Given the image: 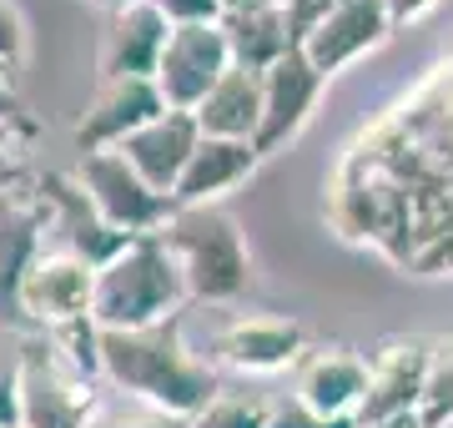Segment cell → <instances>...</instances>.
<instances>
[{
    "mask_svg": "<svg viewBox=\"0 0 453 428\" xmlns=\"http://www.w3.org/2000/svg\"><path fill=\"white\" fill-rule=\"evenodd\" d=\"M101 378L111 383L121 398H136V403H151V409H162V413H177L187 424L222 394L217 368L202 363L187 348L181 317L157 323V328H136V332L101 328Z\"/></svg>",
    "mask_w": 453,
    "mask_h": 428,
    "instance_id": "6da1fadb",
    "label": "cell"
},
{
    "mask_svg": "<svg viewBox=\"0 0 453 428\" xmlns=\"http://www.w3.org/2000/svg\"><path fill=\"white\" fill-rule=\"evenodd\" d=\"M187 302H192L187 278H181L177 257H172V248L157 232V237H136L121 257H111L96 272L91 317L106 332H136V328H157V323L181 317Z\"/></svg>",
    "mask_w": 453,
    "mask_h": 428,
    "instance_id": "7a4b0ae2",
    "label": "cell"
},
{
    "mask_svg": "<svg viewBox=\"0 0 453 428\" xmlns=\"http://www.w3.org/2000/svg\"><path fill=\"white\" fill-rule=\"evenodd\" d=\"M192 302H237L252 287V252L222 207H177L162 227Z\"/></svg>",
    "mask_w": 453,
    "mask_h": 428,
    "instance_id": "3957f363",
    "label": "cell"
},
{
    "mask_svg": "<svg viewBox=\"0 0 453 428\" xmlns=\"http://www.w3.org/2000/svg\"><path fill=\"white\" fill-rule=\"evenodd\" d=\"M20 428H86L96 418L101 398L96 378H81L61 353L35 332L20 353Z\"/></svg>",
    "mask_w": 453,
    "mask_h": 428,
    "instance_id": "277c9868",
    "label": "cell"
},
{
    "mask_svg": "<svg viewBox=\"0 0 453 428\" xmlns=\"http://www.w3.org/2000/svg\"><path fill=\"white\" fill-rule=\"evenodd\" d=\"M76 181L91 197V207L116 232H127V237H157L177 217V202L166 197V192H157L121 151H91V157H81Z\"/></svg>",
    "mask_w": 453,
    "mask_h": 428,
    "instance_id": "5b68a950",
    "label": "cell"
},
{
    "mask_svg": "<svg viewBox=\"0 0 453 428\" xmlns=\"http://www.w3.org/2000/svg\"><path fill=\"white\" fill-rule=\"evenodd\" d=\"M35 197H41V207H46V248L71 252V257L91 263L96 272L136 242V237H127V232H116L111 222L91 207V197H86L81 181H76V172H71V177L46 172V177L35 181Z\"/></svg>",
    "mask_w": 453,
    "mask_h": 428,
    "instance_id": "8992f818",
    "label": "cell"
},
{
    "mask_svg": "<svg viewBox=\"0 0 453 428\" xmlns=\"http://www.w3.org/2000/svg\"><path fill=\"white\" fill-rule=\"evenodd\" d=\"M232 61V41H226L222 20H202V26H172L157 66V91L172 111H196L207 91L222 81Z\"/></svg>",
    "mask_w": 453,
    "mask_h": 428,
    "instance_id": "52a82bcc",
    "label": "cell"
},
{
    "mask_svg": "<svg viewBox=\"0 0 453 428\" xmlns=\"http://www.w3.org/2000/svg\"><path fill=\"white\" fill-rule=\"evenodd\" d=\"M91 302H96V267L61 248H41L31 272L20 278L16 313H26L41 332H50L61 323L91 317Z\"/></svg>",
    "mask_w": 453,
    "mask_h": 428,
    "instance_id": "ba28073f",
    "label": "cell"
},
{
    "mask_svg": "<svg viewBox=\"0 0 453 428\" xmlns=\"http://www.w3.org/2000/svg\"><path fill=\"white\" fill-rule=\"evenodd\" d=\"M428 368H434V348L423 338H393V343L378 348L368 358V394H363V409H357V428L418 413Z\"/></svg>",
    "mask_w": 453,
    "mask_h": 428,
    "instance_id": "9c48e42d",
    "label": "cell"
},
{
    "mask_svg": "<svg viewBox=\"0 0 453 428\" xmlns=\"http://www.w3.org/2000/svg\"><path fill=\"white\" fill-rule=\"evenodd\" d=\"M327 76L308 61V50L297 46L292 56H282L273 71H262V132H257V151L262 162L277 157L292 136L308 126L312 106L323 96Z\"/></svg>",
    "mask_w": 453,
    "mask_h": 428,
    "instance_id": "30bf717a",
    "label": "cell"
},
{
    "mask_svg": "<svg viewBox=\"0 0 453 428\" xmlns=\"http://www.w3.org/2000/svg\"><path fill=\"white\" fill-rule=\"evenodd\" d=\"M388 35L393 26H388L383 0H333L318 16V26L303 35V50H308V61L323 76H338L353 61H363L368 50H378Z\"/></svg>",
    "mask_w": 453,
    "mask_h": 428,
    "instance_id": "8fae6325",
    "label": "cell"
},
{
    "mask_svg": "<svg viewBox=\"0 0 453 428\" xmlns=\"http://www.w3.org/2000/svg\"><path fill=\"white\" fill-rule=\"evenodd\" d=\"M166 35H172V20L151 0H131V5L111 11L96 56L101 81H157Z\"/></svg>",
    "mask_w": 453,
    "mask_h": 428,
    "instance_id": "7c38bea8",
    "label": "cell"
},
{
    "mask_svg": "<svg viewBox=\"0 0 453 428\" xmlns=\"http://www.w3.org/2000/svg\"><path fill=\"white\" fill-rule=\"evenodd\" d=\"M217 363L237 373H277L308 358V328L297 317L277 313H242L217 332Z\"/></svg>",
    "mask_w": 453,
    "mask_h": 428,
    "instance_id": "4fadbf2b",
    "label": "cell"
},
{
    "mask_svg": "<svg viewBox=\"0 0 453 428\" xmlns=\"http://www.w3.org/2000/svg\"><path fill=\"white\" fill-rule=\"evenodd\" d=\"M162 111H172L157 91V81H101L91 106L76 121V151L91 157V151H116L127 136H136L146 121H157Z\"/></svg>",
    "mask_w": 453,
    "mask_h": 428,
    "instance_id": "5bb4252c",
    "label": "cell"
},
{
    "mask_svg": "<svg viewBox=\"0 0 453 428\" xmlns=\"http://www.w3.org/2000/svg\"><path fill=\"white\" fill-rule=\"evenodd\" d=\"M196 141H202V126H196L192 111H162L157 121H146L136 136H127L121 141V157H127L136 172H142L157 192H177L181 172H187V162H192Z\"/></svg>",
    "mask_w": 453,
    "mask_h": 428,
    "instance_id": "9a60e30c",
    "label": "cell"
},
{
    "mask_svg": "<svg viewBox=\"0 0 453 428\" xmlns=\"http://www.w3.org/2000/svg\"><path fill=\"white\" fill-rule=\"evenodd\" d=\"M262 151L252 141H226V136H202L192 162L181 172L172 202L177 207H217L226 192H237L252 172H257Z\"/></svg>",
    "mask_w": 453,
    "mask_h": 428,
    "instance_id": "2e32d148",
    "label": "cell"
},
{
    "mask_svg": "<svg viewBox=\"0 0 453 428\" xmlns=\"http://www.w3.org/2000/svg\"><path fill=\"white\" fill-rule=\"evenodd\" d=\"M46 248V207L35 192H20L16 181H0V308L16 302L20 278Z\"/></svg>",
    "mask_w": 453,
    "mask_h": 428,
    "instance_id": "e0dca14e",
    "label": "cell"
},
{
    "mask_svg": "<svg viewBox=\"0 0 453 428\" xmlns=\"http://www.w3.org/2000/svg\"><path fill=\"white\" fill-rule=\"evenodd\" d=\"M368 394V358L353 348H318L297 363V398L333 418H357Z\"/></svg>",
    "mask_w": 453,
    "mask_h": 428,
    "instance_id": "ac0fdd59",
    "label": "cell"
},
{
    "mask_svg": "<svg viewBox=\"0 0 453 428\" xmlns=\"http://www.w3.org/2000/svg\"><path fill=\"white\" fill-rule=\"evenodd\" d=\"M222 31L232 41V61L247 71H273L282 56H292V50L303 46L288 0H252L242 11H226Z\"/></svg>",
    "mask_w": 453,
    "mask_h": 428,
    "instance_id": "d6986e66",
    "label": "cell"
},
{
    "mask_svg": "<svg viewBox=\"0 0 453 428\" xmlns=\"http://www.w3.org/2000/svg\"><path fill=\"white\" fill-rule=\"evenodd\" d=\"M196 126L202 136H226V141H252L257 147L262 132V71L232 66L222 81L207 91V101L196 106Z\"/></svg>",
    "mask_w": 453,
    "mask_h": 428,
    "instance_id": "ffe728a7",
    "label": "cell"
},
{
    "mask_svg": "<svg viewBox=\"0 0 453 428\" xmlns=\"http://www.w3.org/2000/svg\"><path fill=\"white\" fill-rule=\"evenodd\" d=\"M267 418H273V403H262V398L217 394L207 409L192 418V428H267Z\"/></svg>",
    "mask_w": 453,
    "mask_h": 428,
    "instance_id": "44dd1931",
    "label": "cell"
},
{
    "mask_svg": "<svg viewBox=\"0 0 453 428\" xmlns=\"http://www.w3.org/2000/svg\"><path fill=\"white\" fill-rule=\"evenodd\" d=\"M423 428H449L453 424V343L434 348V368H428V388H423Z\"/></svg>",
    "mask_w": 453,
    "mask_h": 428,
    "instance_id": "7402d4cb",
    "label": "cell"
},
{
    "mask_svg": "<svg viewBox=\"0 0 453 428\" xmlns=\"http://www.w3.org/2000/svg\"><path fill=\"white\" fill-rule=\"evenodd\" d=\"M86 428H192V424L177 418V413H162V409H151V403L127 398V403H101L96 418Z\"/></svg>",
    "mask_w": 453,
    "mask_h": 428,
    "instance_id": "603a6c76",
    "label": "cell"
},
{
    "mask_svg": "<svg viewBox=\"0 0 453 428\" xmlns=\"http://www.w3.org/2000/svg\"><path fill=\"white\" fill-rule=\"evenodd\" d=\"M26 66V20L11 0H0V81H16Z\"/></svg>",
    "mask_w": 453,
    "mask_h": 428,
    "instance_id": "cb8c5ba5",
    "label": "cell"
},
{
    "mask_svg": "<svg viewBox=\"0 0 453 428\" xmlns=\"http://www.w3.org/2000/svg\"><path fill=\"white\" fill-rule=\"evenodd\" d=\"M267 428H357V418H333V413H318L308 409L303 398H277L273 403V418H267Z\"/></svg>",
    "mask_w": 453,
    "mask_h": 428,
    "instance_id": "d4e9b609",
    "label": "cell"
},
{
    "mask_svg": "<svg viewBox=\"0 0 453 428\" xmlns=\"http://www.w3.org/2000/svg\"><path fill=\"white\" fill-rule=\"evenodd\" d=\"M172 26H202V20H222L226 0H151Z\"/></svg>",
    "mask_w": 453,
    "mask_h": 428,
    "instance_id": "484cf974",
    "label": "cell"
},
{
    "mask_svg": "<svg viewBox=\"0 0 453 428\" xmlns=\"http://www.w3.org/2000/svg\"><path fill=\"white\" fill-rule=\"evenodd\" d=\"M0 428H20V368L0 363Z\"/></svg>",
    "mask_w": 453,
    "mask_h": 428,
    "instance_id": "4316f807",
    "label": "cell"
},
{
    "mask_svg": "<svg viewBox=\"0 0 453 428\" xmlns=\"http://www.w3.org/2000/svg\"><path fill=\"white\" fill-rule=\"evenodd\" d=\"M443 0H383V11H388V26L393 31H403V26H418L423 16H434Z\"/></svg>",
    "mask_w": 453,
    "mask_h": 428,
    "instance_id": "83f0119b",
    "label": "cell"
},
{
    "mask_svg": "<svg viewBox=\"0 0 453 428\" xmlns=\"http://www.w3.org/2000/svg\"><path fill=\"white\" fill-rule=\"evenodd\" d=\"M16 121H26L20 116V96L11 81H0V126H16Z\"/></svg>",
    "mask_w": 453,
    "mask_h": 428,
    "instance_id": "f1b7e54d",
    "label": "cell"
},
{
    "mask_svg": "<svg viewBox=\"0 0 453 428\" xmlns=\"http://www.w3.org/2000/svg\"><path fill=\"white\" fill-rule=\"evenodd\" d=\"M368 428H423L418 413H403V418H388V424H368Z\"/></svg>",
    "mask_w": 453,
    "mask_h": 428,
    "instance_id": "f546056e",
    "label": "cell"
},
{
    "mask_svg": "<svg viewBox=\"0 0 453 428\" xmlns=\"http://www.w3.org/2000/svg\"><path fill=\"white\" fill-rule=\"evenodd\" d=\"M16 126H26V121H16ZM5 151H11V126H0V181H5Z\"/></svg>",
    "mask_w": 453,
    "mask_h": 428,
    "instance_id": "4dcf8cb0",
    "label": "cell"
},
{
    "mask_svg": "<svg viewBox=\"0 0 453 428\" xmlns=\"http://www.w3.org/2000/svg\"><path fill=\"white\" fill-rule=\"evenodd\" d=\"M96 5H106V11H121V5H131V0H96Z\"/></svg>",
    "mask_w": 453,
    "mask_h": 428,
    "instance_id": "1f68e13d",
    "label": "cell"
},
{
    "mask_svg": "<svg viewBox=\"0 0 453 428\" xmlns=\"http://www.w3.org/2000/svg\"><path fill=\"white\" fill-rule=\"evenodd\" d=\"M242 5H252V0H226V11H242Z\"/></svg>",
    "mask_w": 453,
    "mask_h": 428,
    "instance_id": "d6a6232c",
    "label": "cell"
}]
</instances>
